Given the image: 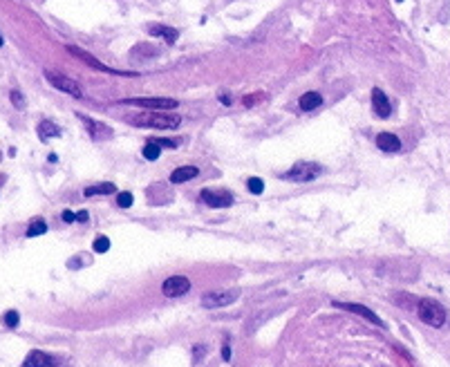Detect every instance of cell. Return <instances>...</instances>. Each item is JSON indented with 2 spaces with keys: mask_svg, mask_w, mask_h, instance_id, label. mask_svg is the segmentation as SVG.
<instances>
[{
  "mask_svg": "<svg viewBox=\"0 0 450 367\" xmlns=\"http://www.w3.org/2000/svg\"><path fill=\"white\" fill-rule=\"evenodd\" d=\"M117 204H119L121 208H130L132 206V193H121L119 197H117Z\"/></svg>",
  "mask_w": 450,
  "mask_h": 367,
  "instance_id": "26",
  "label": "cell"
},
{
  "mask_svg": "<svg viewBox=\"0 0 450 367\" xmlns=\"http://www.w3.org/2000/svg\"><path fill=\"white\" fill-rule=\"evenodd\" d=\"M376 146L383 152H397V150H401V139L392 132H381L379 137H376Z\"/></svg>",
  "mask_w": 450,
  "mask_h": 367,
  "instance_id": "14",
  "label": "cell"
},
{
  "mask_svg": "<svg viewBox=\"0 0 450 367\" xmlns=\"http://www.w3.org/2000/svg\"><path fill=\"white\" fill-rule=\"evenodd\" d=\"M399 3H401V0H399Z\"/></svg>",
  "mask_w": 450,
  "mask_h": 367,
  "instance_id": "35",
  "label": "cell"
},
{
  "mask_svg": "<svg viewBox=\"0 0 450 367\" xmlns=\"http://www.w3.org/2000/svg\"><path fill=\"white\" fill-rule=\"evenodd\" d=\"M0 47H3V36H0Z\"/></svg>",
  "mask_w": 450,
  "mask_h": 367,
  "instance_id": "34",
  "label": "cell"
},
{
  "mask_svg": "<svg viewBox=\"0 0 450 367\" xmlns=\"http://www.w3.org/2000/svg\"><path fill=\"white\" fill-rule=\"evenodd\" d=\"M298 105H300V110L312 112V110H316V108L323 105V97H320L318 92H305L300 97V101H298Z\"/></svg>",
  "mask_w": 450,
  "mask_h": 367,
  "instance_id": "17",
  "label": "cell"
},
{
  "mask_svg": "<svg viewBox=\"0 0 450 367\" xmlns=\"http://www.w3.org/2000/svg\"><path fill=\"white\" fill-rule=\"evenodd\" d=\"M126 105H137V108H148V110H175L177 101L166 99V97H148V99H123Z\"/></svg>",
  "mask_w": 450,
  "mask_h": 367,
  "instance_id": "7",
  "label": "cell"
},
{
  "mask_svg": "<svg viewBox=\"0 0 450 367\" xmlns=\"http://www.w3.org/2000/svg\"><path fill=\"white\" fill-rule=\"evenodd\" d=\"M217 97H220V101H222L224 105H231V101H233V99H231V94H224V92H220Z\"/></svg>",
  "mask_w": 450,
  "mask_h": 367,
  "instance_id": "32",
  "label": "cell"
},
{
  "mask_svg": "<svg viewBox=\"0 0 450 367\" xmlns=\"http://www.w3.org/2000/svg\"><path fill=\"white\" fill-rule=\"evenodd\" d=\"M9 99H11V103H14V108L25 110V97H22V92H20V90H11Z\"/></svg>",
  "mask_w": 450,
  "mask_h": 367,
  "instance_id": "25",
  "label": "cell"
},
{
  "mask_svg": "<svg viewBox=\"0 0 450 367\" xmlns=\"http://www.w3.org/2000/svg\"><path fill=\"white\" fill-rule=\"evenodd\" d=\"M222 358H224V360H231V347H229V343H224V345H222Z\"/></svg>",
  "mask_w": 450,
  "mask_h": 367,
  "instance_id": "30",
  "label": "cell"
},
{
  "mask_svg": "<svg viewBox=\"0 0 450 367\" xmlns=\"http://www.w3.org/2000/svg\"><path fill=\"white\" fill-rule=\"evenodd\" d=\"M246 186H249V190L253 195H260L262 190H264V182L260 177H251V179H246Z\"/></svg>",
  "mask_w": 450,
  "mask_h": 367,
  "instance_id": "24",
  "label": "cell"
},
{
  "mask_svg": "<svg viewBox=\"0 0 450 367\" xmlns=\"http://www.w3.org/2000/svg\"><path fill=\"white\" fill-rule=\"evenodd\" d=\"M54 365H61V360L41 352V349H34V352H30L27 358L22 360V367H54Z\"/></svg>",
  "mask_w": 450,
  "mask_h": 367,
  "instance_id": "11",
  "label": "cell"
},
{
  "mask_svg": "<svg viewBox=\"0 0 450 367\" xmlns=\"http://www.w3.org/2000/svg\"><path fill=\"white\" fill-rule=\"evenodd\" d=\"M159 155H161V146L157 144L155 139H148V144L144 146V157L148 161H155V159H159Z\"/></svg>",
  "mask_w": 450,
  "mask_h": 367,
  "instance_id": "20",
  "label": "cell"
},
{
  "mask_svg": "<svg viewBox=\"0 0 450 367\" xmlns=\"http://www.w3.org/2000/svg\"><path fill=\"white\" fill-rule=\"evenodd\" d=\"M320 175V166L314 161H296L283 177L289 182H314Z\"/></svg>",
  "mask_w": 450,
  "mask_h": 367,
  "instance_id": "3",
  "label": "cell"
},
{
  "mask_svg": "<svg viewBox=\"0 0 450 367\" xmlns=\"http://www.w3.org/2000/svg\"><path fill=\"white\" fill-rule=\"evenodd\" d=\"M117 193V186L112 182H105V184H94V186H88L86 190H83V195L86 197H94V195H112Z\"/></svg>",
  "mask_w": 450,
  "mask_h": 367,
  "instance_id": "18",
  "label": "cell"
},
{
  "mask_svg": "<svg viewBox=\"0 0 450 367\" xmlns=\"http://www.w3.org/2000/svg\"><path fill=\"white\" fill-rule=\"evenodd\" d=\"M59 134H61V128L56 126V123H52V121H41V126H38V137H41L43 141L54 139V137H59Z\"/></svg>",
  "mask_w": 450,
  "mask_h": 367,
  "instance_id": "19",
  "label": "cell"
},
{
  "mask_svg": "<svg viewBox=\"0 0 450 367\" xmlns=\"http://www.w3.org/2000/svg\"><path fill=\"white\" fill-rule=\"evenodd\" d=\"M128 123L137 128H157V130H175L179 123H182V117L179 115H168V112H157V110H148L142 112V115H130L126 119Z\"/></svg>",
  "mask_w": 450,
  "mask_h": 367,
  "instance_id": "1",
  "label": "cell"
},
{
  "mask_svg": "<svg viewBox=\"0 0 450 367\" xmlns=\"http://www.w3.org/2000/svg\"><path fill=\"white\" fill-rule=\"evenodd\" d=\"M157 144L161 146V148H177L179 141H173V139H155Z\"/></svg>",
  "mask_w": 450,
  "mask_h": 367,
  "instance_id": "27",
  "label": "cell"
},
{
  "mask_svg": "<svg viewBox=\"0 0 450 367\" xmlns=\"http://www.w3.org/2000/svg\"><path fill=\"white\" fill-rule=\"evenodd\" d=\"M336 307H341V309H347V312H354V314H358V316H363V318H368L370 323H374V325H379V327H383L385 323L383 320L376 316L372 309H368V307H363V304H352V302H334Z\"/></svg>",
  "mask_w": 450,
  "mask_h": 367,
  "instance_id": "13",
  "label": "cell"
},
{
  "mask_svg": "<svg viewBox=\"0 0 450 367\" xmlns=\"http://www.w3.org/2000/svg\"><path fill=\"white\" fill-rule=\"evenodd\" d=\"M372 108L376 112V117H381V119H387V117L392 115L390 99L383 94V90H379V88L372 90Z\"/></svg>",
  "mask_w": 450,
  "mask_h": 367,
  "instance_id": "12",
  "label": "cell"
},
{
  "mask_svg": "<svg viewBox=\"0 0 450 367\" xmlns=\"http://www.w3.org/2000/svg\"><path fill=\"white\" fill-rule=\"evenodd\" d=\"M198 175H200V171L195 166H179V168H175V171L171 173V182L173 184H184V182L195 179Z\"/></svg>",
  "mask_w": 450,
  "mask_h": 367,
  "instance_id": "15",
  "label": "cell"
},
{
  "mask_svg": "<svg viewBox=\"0 0 450 367\" xmlns=\"http://www.w3.org/2000/svg\"><path fill=\"white\" fill-rule=\"evenodd\" d=\"M262 99V94H253V97H244V105L246 108H251L253 103H256V101H260Z\"/></svg>",
  "mask_w": 450,
  "mask_h": 367,
  "instance_id": "29",
  "label": "cell"
},
{
  "mask_svg": "<svg viewBox=\"0 0 450 367\" xmlns=\"http://www.w3.org/2000/svg\"><path fill=\"white\" fill-rule=\"evenodd\" d=\"M417 312H419V318L424 320L428 327H443V325H446L448 314H446V309H443L437 300H430V298L419 300Z\"/></svg>",
  "mask_w": 450,
  "mask_h": 367,
  "instance_id": "2",
  "label": "cell"
},
{
  "mask_svg": "<svg viewBox=\"0 0 450 367\" xmlns=\"http://www.w3.org/2000/svg\"><path fill=\"white\" fill-rule=\"evenodd\" d=\"M67 52H72V54L76 56V59H81L86 65L94 67V70H99V72H103V74H112V76H137V72H119V70H112V67H108V65L101 63L99 59H94L92 54H88L86 49L74 47V45H70V47H67Z\"/></svg>",
  "mask_w": 450,
  "mask_h": 367,
  "instance_id": "6",
  "label": "cell"
},
{
  "mask_svg": "<svg viewBox=\"0 0 450 367\" xmlns=\"http://www.w3.org/2000/svg\"><path fill=\"white\" fill-rule=\"evenodd\" d=\"M61 219H63V222H67V224H70V222H76V213H72V211H67V208H65V211L61 213Z\"/></svg>",
  "mask_w": 450,
  "mask_h": 367,
  "instance_id": "28",
  "label": "cell"
},
{
  "mask_svg": "<svg viewBox=\"0 0 450 367\" xmlns=\"http://www.w3.org/2000/svg\"><path fill=\"white\" fill-rule=\"evenodd\" d=\"M190 289V280L184 278V275H171L168 280H164V285H161V293H164L166 298H179L184 296V293H188Z\"/></svg>",
  "mask_w": 450,
  "mask_h": 367,
  "instance_id": "8",
  "label": "cell"
},
{
  "mask_svg": "<svg viewBox=\"0 0 450 367\" xmlns=\"http://www.w3.org/2000/svg\"><path fill=\"white\" fill-rule=\"evenodd\" d=\"M108 248H110V238H105V235H99V238L94 240V244H92L94 253H105Z\"/></svg>",
  "mask_w": 450,
  "mask_h": 367,
  "instance_id": "23",
  "label": "cell"
},
{
  "mask_svg": "<svg viewBox=\"0 0 450 367\" xmlns=\"http://www.w3.org/2000/svg\"><path fill=\"white\" fill-rule=\"evenodd\" d=\"M76 117L83 121V126H86V130L90 132V137H92L94 141L112 139V128H110V126H105V123H101V121L90 119V117H86V115H76Z\"/></svg>",
  "mask_w": 450,
  "mask_h": 367,
  "instance_id": "9",
  "label": "cell"
},
{
  "mask_svg": "<svg viewBox=\"0 0 450 367\" xmlns=\"http://www.w3.org/2000/svg\"><path fill=\"white\" fill-rule=\"evenodd\" d=\"M47 233V224L43 219H34V222L27 227V238H38V235Z\"/></svg>",
  "mask_w": 450,
  "mask_h": 367,
  "instance_id": "21",
  "label": "cell"
},
{
  "mask_svg": "<svg viewBox=\"0 0 450 367\" xmlns=\"http://www.w3.org/2000/svg\"><path fill=\"white\" fill-rule=\"evenodd\" d=\"M240 298V289H222V291H209L202 296V304L206 309H222L233 304Z\"/></svg>",
  "mask_w": 450,
  "mask_h": 367,
  "instance_id": "5",
  "label": "cell"
},
{
  "mask_svg": "<svg viewBox=\"0 0 450 367\" xmlns=\"http://www.w3.org/2000/svg\"><path fill=\"white\" fill-rule=\"evenodd\" d=\"M45 78H47L49 86H54V90H59V92H65V94H70V97H74V99H83V90L74 78H70L65 74H59V72H52V70L45 72Z\"/></svg>",
  "mask_w": 450,
  "mask_h": 367,
  "instance_id": "4",
  "label": "cell"
},
{
  "mask_svg": "<svg viewBox=\"0 0 450 367\" xmlns=\"http://www.w3.org/2000/svg\"><path fill=\"white\" fill-rule=\"evenodd\" d=\"M202 202L211 208H227L233 204V195L227 190H202Z\"/></svg>",
  "mask_w": 450,
  "mask_h": 367,
  "instance_id": "10",
  "label": "cell"
},
{
  "mask_svg": "<svg viewBox=\"0 0 450 367\" xmlns=\"http://www.w3.org/2000/svg\"><path fill=\"white\" fill-rule=\"evenodd\" d=\"M18 323H20V314L16 312V309H9V312L3 316V325L7 327V329H16Z\"/></svg>",
  "mask_w": 450,
  "mask_h": 367,
  "instance_id": "22",
  "label": "cell"
},
{
  "mask_svg": "<svg viewBox=\"0 0 450 367\" xmlns=\"http://www.w3.org/2000/svg\"><path fill=\"white\" fill-rule=\"evenodd\" d=\"M193 354H195V358H200L202 354H204V347H202V345H198V347L193 349Z\"/></svg>",
  "mask_w": 450,
  "mask_h": 367,
  "instance_id": "33",
  "label": "cell"
},
{
  "mask_svg": "<svg viewBox=\"0 0 450 367\" xmlns=\"http://www.w3.org/2000/svg\"><path fill=\"white\" fill-rule=\"evenodd\" d=\"M88 219H90L88 211H78V213H76V222H88Z\"/></svg>",
  "mask_w": 450,
  "mask_h": 367,
  "instance_id": "31",
  "label": "cell"
},
{
  "mask_svg": "<svg viewBox=\"0 0 450 367\" xmlns=\"http://www.w3.org/2000/svg\"><path fill=\"white\" fill-rule=\"evenodd\" d=\"M148 32H150V36L164 38L168 45H173V43L177 41V36H179L177 30H173V27H166V25H148Z\"/></svg>",
  "mask_w": 450,
  "mask_h": 367,
  "instance_id": "16",
  "label": "cell"
}]
</instances>
